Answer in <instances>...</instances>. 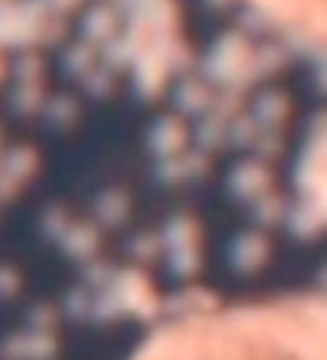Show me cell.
Wrapping results in <instances>:
<instances>
[{
	"label": "cell",
	"instance_id": "1",
	"mask_svg": "<svg viewBox=\"0 0 327 360\" xmlns=\"http://www.w3.org/2000/svg\"><path fill=\"white\" fill-rule=\"evenodd\" d=\"M132 360H327V292L193 312L154 331Z\"/></svg>",
	"mask_w": 327,
	"mask_h": 360
},
{
	"label": "cell",
	"instance_id": "2",
	"mask_svg": "<svg viewBox=\"0 0 327 360\" xmlns=\"http://www.w3.org/2000/svg\"><path fill=\"white\" fill-rule=\"evenodd\" d=\"M295 42L327 52V0H241Z\"/></svg>",
	"mask_w": 327,
	"mask_h": 360
}]
</instances>
